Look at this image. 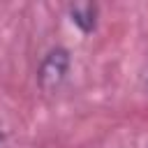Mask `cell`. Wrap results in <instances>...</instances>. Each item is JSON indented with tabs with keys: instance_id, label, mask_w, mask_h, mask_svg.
Here are the masks:
<instances>
[{
	"instance_id": "7a4b0ae2",
	"label": "cell",
	"mask_w": 148,
	"mask_h": 148,
	"mask_svg": "<svg viewBox=\"0 0 148 148\" xmlns=\"http://www.w3.org/2000/svg\"><path fill=\"white\" fill-rule=\"evenodd\" d=\"M97 5H90V2H81V5H72L69 7V21L81 30V32H92L95 25H97Z\"/></svg>"
},
{
	"instance_id": "6da1fadb",
	"label": "cell",
	"mask_w": 148,
	"mask_h": 148,
	"mask_svg": "<svg viewBox=\"0 0 148 148\" xmlns=\"http://www.w3.org/2000/svg\"><path fill=\"white\" fill-rule=\"evenodd\" d=\"M69 65H72V58H69V51L65 46L49 49L44 53L39 67H37V86L44 92L58 90L69 74Z\"/></svg>"
},
{
	"instance_id": "3957f363",
	"label": "cell",
	"mask_w": 148,
	"mask_h": 148,
	"mask_svg": "<svg viewBox=\"0 0 148 148\" xmlns=\"http://www.w3.org/2000/svg\"><path fill=\"white\" fill-rule=\"evenodd\" d=\"M5 143H7V136H5V130L0 125V148H5Z\"/></svg>"
}]
</instances>
